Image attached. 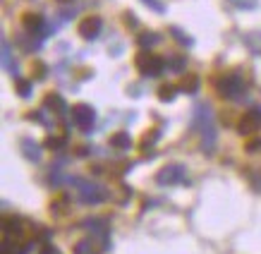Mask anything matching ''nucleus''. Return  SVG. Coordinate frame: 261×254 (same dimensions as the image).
<instances>
[{
    "instance_id": "nucleus-9",
    "label": "nucleus",
    "mask_w": 261,
    "mask_h": 254,
    "mask_svg": "<svg viewBox=\"0 0 261 254\" xmlns=\"http://www.w3.org/2000/svg\"><path fill=\"white\" fill-rule=\"evenodd\" d=\"M101 29H103L101 17H87V19H84V22L80 24V34H82V39H87V41L98 39V34H101Z\"/></svg>"
},
{
    "instance_id": "nucleus-17",
    "label": "nucleus",
    "mask_w": 261,
    "mask_h": 254,
    "mask_svg": "<svg viewBox=\"0 0 261 254\" xmlns=\"http://www.w3.org/2000/svg\"><path fill=\"white\" fill-rule=\"evenodd\" d=\"M175 94H177V91H175V87H161L159 98H161V101H173Z\"/></svg>"
},
{
    "instance_id": "nucleus-18",
    "label": "nucleus",
    "mask_w": 261,
    "mask_h": 254,
    "mask_svg": "<svg viewBox=\"0 0 261 254\" xmlns=\"http://www.w3.org/2000/svg\"><path fill=\"white\" fill-rule=\"evenodd\" d=\"M170 34H173L175 39L180 41L182 46H192V39H190V36H185V34H182L180 29H177V27H170Z\"/></svg>"
},
{
    "instance_id": "nucleus-11",
    "label": "nucleus",
    "mask_w": 261,
    "mask_h": 254,
    "mask_svg": "<svg viewBox=\"0 0 261 254\" xmlns=\"http://www.w3.org/2000/svg\"><path fill=\"white\" fill-rule=\"evenodd\" d=\"M3 67H5V72H8V74H12V77H19L17 60H15V56H12V46H10L8 39H3Z\"/></svg>"
},
{
    "instance_id": "nucleus-19",
    "label": "nucleus",
    "mask_w": 261,
    "mask_h": 254,
    "mask_svg": "<svg viewBox=\"0 0 261 254\" xmlns=\"http://www.w3.org/2000/svg\"><path fill=\"white\" fill-rule=\"evenodd\" d=\"M17 91H19V96H22V98H27V96L32 94V82H27V80H19L17 82Z\"/></svg>"
},
{
    "instance_id": "nucleus-8",
    "label": "nucleus",
    "mask_w": 261,
    "mask_h": 254,
    "mask_svg": "<svg viewBox=\"0 0 261 254\" xmlns=\"http://www.w3.org/2000/svg\"><path fill=\"white\" fill-rule=\"evenodd\" d=\"M259 127H261V108L254 106V108H249V111L242 115V120H240V132H242V135H252Z\"/></svg>"
},
{
    "instance_id": "nucleus-10",
    "label": "nucleus",
    "mask_w": 261,
    "mask_h": 254,
    "mask_svg": "<svg viewBox=\"0 0 261 254\" xmlns=\"http://www.w3.org/2000/svg\"><path fill=\"white\" fill-rule=\"evenodd\" d=\"M106 247L101 245V240L96 238H84L74 245V254H103Z\"/></svg>"
},
{
    "instance_id": "nucleus-22",
    "label": "nucleus",
    "mask_w": 261,
    "mask_h": 254,
    "mask_svg": "<svg viewBox=\"0 0 261 254\" xmlns=\"http://www.w3.org/2000/svg\"><path fill=\"white\" fill-rule=\"evenodd\" d=\"M43 254H58V252H56V249H46V252H43Z\"/></svg>"
},
{
    "instance_id": "nucleus-7",
    "label": "nucleus",
    "mask_w": 261,
    "mask_h": 254,
    "mask_svg": "<svg viewBox=\"0 0 261 254\" xmlns=\"http://www.w3.org/2000/svg\"><path fill=\"white\" fill-rule=\"evenodd\" d=\"M82 225L91 233V238L101 240V245L106 249H111V225H108V221H103V218H87Z\"/></svg>"
},
{
    "instance_id": "nucleus-20",
    "label": "nucleus",
    "mask_w": 261,
    "mask_h": 254,
    "mask_svg": "<svg viewBox=\"0 0 261 254\" xmlns=\"http://www.w3.org/2000/svg\"><path fill=\"white\" fill-rule=\"evenodd\" d=\"M142 3H146L151 10H156V12H166V5L161 3V0H142Z\"/></svg>"
},
{
    "instance_id": "nucleus-13",
    "label": "nucleus",
    "mask_w": 261,
    "mask_h": 254,
    "mask_svg": "<svg viewBox=\"0 0 261 254\" xmlns=\"http://www.w3.org/2000/svg\"><path fill=\"white\" fill-rule=\"evenodd\" d=\"M111 146H115V149H129L132 146V137L127 135V132H118V135L111 137Z\"/></svg>"
},
{
    "instance_id": "nucleus-16",
    "label": "nucleus",
    "mask_w": 261,
    "mask_h": 254,
    "mask_svg": "<svg viewBox=\"0 0 261 254\" xmlns=\"http://www.w3.org/2000/svg\"><path fill=\"white\" fill-rule=\"evenodd\" d=\"M161 41V36L159 34H142V36H139V46L142 48H146V46H153V43H159Z\"/></svg>"
},
{
    "instance_id": "nucleus-3",
    "label": "nucleus",
    "mask_w": 261,
    "mask_h": 254,
    "mask_svg": "<svg viewBox=\"0 0 261 254\" xmlns=\"http://www.w3.org/2000/svg\"><path fill=\"white\" fill-rule=\"evenodd\" d=\"M72 183H74V187H77V197H80V201L82 204H87V207L101 204L103 199L108 197V192L103 190V185L94 183V180H82V177H74Z\"/></svg>"
},
{
    "instance_id": "nucleus-12",
    "label": "nucleus",
    "mask_w": 261,
    "mask_h": 254,
    "mask_svg": "<svg viewBox=\"0 0 261 254\" xmlns=\"http://www.w3.org/2000/svg\"><path fill=\"white\" fill-rule=\"evenodd\" d=\"M22 154L27 161H32V163H39L41 161V146L34 139H22Z\"/></svg>"
},
{
    "instance_id": "nucleus-23",
    "label": "nucleus",
    "mask_w": 261,
    "mask_h": 254,
    "mask_svg": "<svg viewBox=\"0 0 261 254\" xmlns=\"http://www.w3.org/2000/svg\"><path fill=\"white\" fill-rule=\"evenodd\" d=\"M58 3H70V0H58Z\"/></svg>"
},
{
    "instance_id": "nucleus-6",
    "label": "nucleus",
    "mask_w": 261,
    "mask_h": 254,
    "mask_svg": "<svg viewBox=\"0 0 261 254\" xmlns=\"http://www.w3.org/2000/svg\"><path fill=\"white\" fill-rule=\"evenodd\" d=\"M72 122L80 127L82 132H91L96 122V111L89 104H80L72 106Z\"/></svg>"
},
{
    "instance_id": "nucleus-5",
    "label": "nucleus",
    "mask_w": 261,
    "mask_h": 254,
    "mask_svg": "<svg viewBox=\"0 0 261 254\" xmlns=\"http://www.w3.org/2000/svg\"><path fill=\"white\" fill-rule=\"evenodd\" d=\"M156 183L163 185V187H168V185H190V175H187V168L182 163H170V166L159 170Z\"/></svg>"
},
{
    "instance_id": "nucleus-14",
    "label": "nucleus",
    "mask_w": 261,
    "mask_h": 254,
    "mask_svg": "<svg viewBox=\"0 0 261 254\" xmlns=\"http://www.w3.org/2000/svg\"><path fill=\"white\" fill-rule=\"evenodd\" d=\"M46 104L48 106H56V113H58V115H65V111H67V106H65V101L60 98V96H48Z\"/></svg>"
},
{
    "instance_id": "nucleus-4",
    "label": "nucleus",
    "mask_w": 261,
    "mask_h": 254,
    "mask_svg": "<svg viewBox=\"0 0 261 254\" xmlns=\"http://www.w3.org/2000/svg\"><path fill=\"white\" fill-rule=\"evenodd\" d=\"M135 63H137V70L142 72L144 77H161L168 67L166 60L161 56H156V53H151V50H142Z\"/></svg>"
},
{
    "instance_id": "nucleus-2",
    "label": "nucleus",
    "mask_w": 261,
    "mask_h": 254,
    "mask_svg": "<svg viewBox=\"0 0 261 254\" xmlns=\"http://www.w3.org/2000/svg\"><path fill=\"white\" fill-rule=\"evenodd\" d=\"M216 89H218V94L223 98H228V101H238L242 96L247 94V82L242 77V72L232 70L228 74H221L218 80H216Z\"/></svg>"
},
{
    "instance_id": "nucleus-1",
    "label": "nucleus",
    "mask_w": 261,
    "mask_h": 254,
    "mask_svg": "<svg viewBox=\"0 0 261 254\" xmlns=\"http://www.w3.org/2000/svg\"><path fill=\"white\" fill-rule=\"evenodd\" d=\"M192 130L201 135V151L211 156V154L216 151V144H218V130H216L214 113H211V108H208V106H204V104L194 106Z\"/></svg>"
},
{
    "instance_id": "nucleus-15",
    "label": "nucleus",
    "mask_w": 261,
    "mask_h": 254,
    "mask_svg": "<svg viewBox=\"0 0 261 254\" xmlns=\"http://www.w3.org/2000/svg\"><path fill=\"white\" fill-rule=\"evenodd\" d=\"M230 5H235L238 10H256L259 8V0H228Z\"/></svg>"
},
{
    "instance_id": "nucleus-21",
    "label": "nucleus",
    "mask_w": 261,
    "mask_h": 254,
    "mask_svg": "<svg viewBox=\"0 0 261 254\" xmlns=\"http://www.w3.org/2000/svg\"><path fill=\"white\" fill-rule=\"evenodd\" d=\"M261 149V139H254L252 144H249V151H259Z\"/></svg>"
}]
</instances>
